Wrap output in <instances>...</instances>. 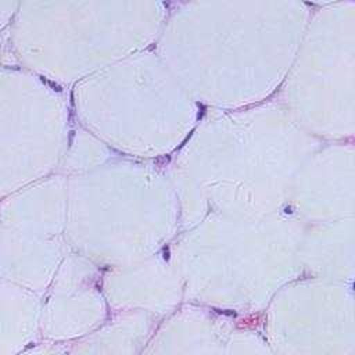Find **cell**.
<instances>
[{"label":"cell","mask_w":355,"mask_h":355,"mask_svg":"<svg viewBox=\"0 0 355 355\" xmlns=\"http://www.w3.org/2000/svg\"><path fill=\"white\" fill-rule=\"evenodd\" d=\"M18 8V0H0V29L8 24Z\"/></svg>","instance_id":"6da1fadb"}]
</instances>
